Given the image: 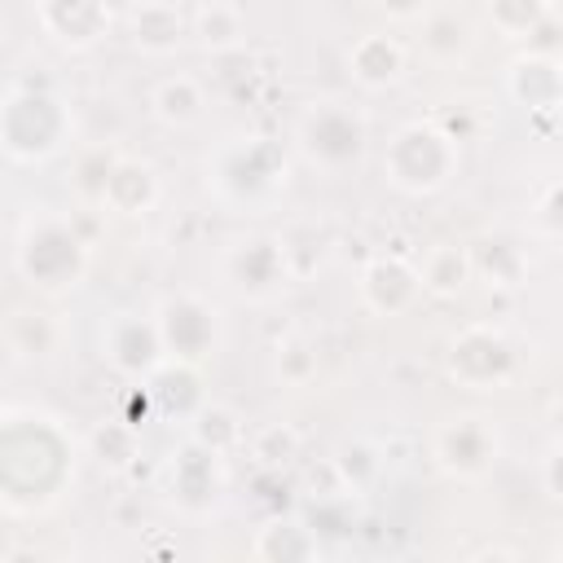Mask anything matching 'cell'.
<instances>
[{"instance_id": "obj_1", "label": "cell", "mask_w": 563, "mask_h": 563, "mask_svg": "<svg viewBox=\"0 0 563 563\" xmlns=\"http://www.w3.org/2000/svg\"><path fill=\"white\" fill-rule=\"evenodd\" d=\"M13 264H18V273L31 286H40V290H66L84 273V242L70 233V224H62L53 216H40L18 238Z\"/></svg>"}, {"instance_id": "obj_2", "label": "cell", "mask_w": 563, "mask_h": 563, "mask_svg": "<svg viewBox=\"0 0 563 563\" xmlns=\"http://www.w3.org/2000/svg\"><path fill=\"white\" fill-rule=\"evenodd\" d=\"M387 172L400 189H435L444 185L449 167H453V141L435 128H422V123H409L396 132L391 150H387Z\"/></svg>"}, {"instance_id": "obj_3", "label": "cell", "mask_w": 563, "mask_h": 563, "mask_svg": "<svg viewBox=\"0 0 563 563\" xmlns=\"http://www.w3.org/2000/svg\"><path fill=\"white\" fill-rule=\"evenodd\" d=\"M435 457L449 475H462V479H475L493 466L497 457V431L484 422V418H453L440 440H435Z\"/></svg>"}, {"instance_id": "obj_4", "label": "cell", "mask_w": 563, "mask_h": 563, "mask_svg": "<svg viewBox=\"0 0 563 563\" xmlns=\"http://www.w3.org/2000/svg\"><path fill=\"white\" fill-rule=\"evenodd\" d=\"M299 132H303V145L312 150V158H321V163H343V158H356V150H361V119H352L339 101L312 106Z\"/></svg>"}, {"instance_id": "obj_5", "label": "cell", "mask_w": 563, "mask_h": 563, "mask_svg": "<svg viewBox=\"0 0 563 563\" xmlns=\"http://www.w3.org/2000/svg\"><path fill=\"white\" fill-rule=\"evenodd\" d=\"M53 9H66V18L57 22H44L62 44H92L101 35V26L110 22L106 13V0H44Z\"/></svg>"}, {"instance_id": "obj_6", "label": "cell", "mask_w": 563, "mask_h": 563, "mask_svg": "<svg viewBox=\"0 0 563 563\" xmlns=\"http://www.w3.org/2000/svg\"><path fill=\"white\" fill-rule=\"evenodd\" d=\"M400 66H405V53H400V44L387 40V35H365V40L352 48V70H356V79L369 84V88L391 84V79L400 75Z\"/></svg>"}, {"instance_id": "obj_7", "label": "cell", "mask_w": 563, "mask_h": 563, "mask_svg": "<svg viewBox=\"0 0 563 563\" xmlns=\"http://www.w3.org/2000/svg\"><path fill=\"white\" fill-rule=\"evenodd\" d=\"M132 40L145 53H167L180 40V13L172 4H141L132 18Z\"/></svg>"}, {"instance_id": "obj_8", "label": "cell", "mask_w": 563, "mask_h": 563, "mask_svg": "<svg viewBox=\"0 0 563 563\" xmlns=\"http://www.w3.org/2000/svg\"><path fill=\"white\" fill-rule=\"evenodd\" d=\"M154 114H158L163 123H176V128L194 123V119L202 114V92H198V84H194L189 75H176V79L158 84V88H154Z\"/></svg>"}, {"instance_id": "obj_9", "label": "cell", "mask_w": 563, "mask_h": 563, "mask_svg": "<svg viewBox=\"0 0 563 563\" xmlns=\"http://www.w3.org/2000/svg\"><path fill=\"white\" fill-rule=\"evenodd\" d=\"M466 277H471V260L457 246H435L422 264V290H431V295H457L466 286Z\"/></svg>"}]
</instances>
